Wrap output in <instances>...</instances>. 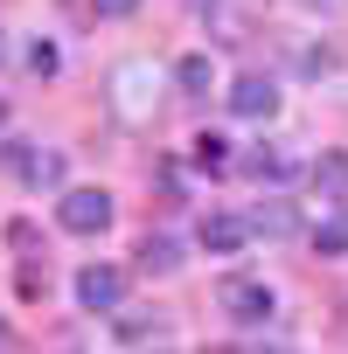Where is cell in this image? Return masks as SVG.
<instances>
[{"label": "cell", "instance_id": "7a4b0ae2", "mask_svg": "<svg viewBox=\"0 0 348 354\" xmlns=\"http://www.w3.org/2000/svg\"><path fill=\"white\" fill-rule=\"evenodd\" d=\"M216 306H223L237 326H258V319H272V285H265V278H223V285H216Z\"/></svg>", "mask_w": 348, "mask_h": 354}, {"label": "cell", "instance_id": "8992f818", "mask_svg": "<svg viewBox=\"0 0 348 354\" xmlns=\"http://www.w3.org/2000/svg\"><path fill=\"white\" fill-rule=\"evenodd\" d=\"M230 111H237V118H272V111H279V84L258 77V70L237 77V84H230Z\"/></svg>", "mask_w": 348, "mask_h": 354}, {"label": "cell", "instance_id": "5b68a950", "mask_svg": "<svg viewBox=\"0 0 348 354\" xmlns=\"http://www.w3.org/2000/svg\"><path fill=\"white\" fill-rule=\"evenodd\" d=\"M77 299H84V313H112V306L125 299V271H112V264H84V271H77Z\"/></svg>", "mask_w": 348, "mask_h": 354}, {"label": "cell", "instance_id": "2e32d148", "mask_svg": "<svg viewBox=\"0 0 348 354\" xmlns=\"http://www.w3.org/2000/svg\"><path fill=\"white\" fill-rule=\"evenodd\" d=\"M306 8H341V0H306Z\"/></svg>", "mask_w": 348, "mask_h": 354}, {"label": "cell", "instance_id": "52a82bcc", "mask_svg": "<svg viewBox=\"0 0 348 354\" xmlns=\"http://www.w3.org/2000/svg\"><path fill=\"white\" fill-rule=\"evenodd\" d=\"M244 236H251V223H237V216H202V250L230 257V250H244Z\"/></svg>", "mask_w": 348, "mask_h": 354}, {"label": "cell", "instance_id": "6da1fadb", "mask_svg": "<svg viewBox=\"0 0 348 354\" xmlns=\"http://www.w3.org/2000/svg\"><path fill=\"white\" fill-rule=\"evenodd\" d=\"M56 223H63L70 236H105V230H112V195H105V188H70V195L56 202Z\"/></svg>", "mask_w": 348, "mask_h": 354}, {"label": "cell", "instance_id": "9a60e30c", "mask_svg": "<svg viewBox=\"0 0 348 354\" xmlns=\"http://www.w3.org/2000/svg\"><path fill=\"white\" fill-rule=\"evenodd\" d=\"M0 354H15V340H8V326H0Z\"/></svg>", "mask_w": 348, "mask_h": 354}, {"label": "cell", "instance_id": "ba28073f", "mask_svg": "<svg viewBox=\"0 0 348 354\" xmlns=\"http://www.w3.org/2000/svg\"><path fill=\"white\" fill-rule=\"evenodd\" d=\"M174 84H182L189 97H202V91H216V63L209 56H182L174 63Z\"/></svg>", "mask_w": 348, "mask_h": 354}, {"label": "cell", "instance_id": "5bb4252c", "mask_svg": "<svg viewBox=\"0 0 348 354\" xmlns=\"http://www.w3.org/2000/svg\"><path fill=\"white\" fill-rule=\"evenodd\" d=\"M91 8H98V21H125V15L139 8V0H91Z\"/></svg>", "mask_w": 348, "mask_h": 354}, {"label": "cell", "instance_id": "277c9868", "mask_svg": "<svg viewBox=\"0 0 348 354\" xmlns=\"http://www.w3.org/2000/svg\"><path fill=\"white\" fill-rule=\"evenodd\" d=\"M8 167H15V181H28V188H56L63 181V160L35 153V139H8Z\"/></svg>", "mask_w": 348, "mask_h": 354}, {"label": "cell", "instance_id": "8fae6325", "mask_svg": "<svg viewBox=\"0 0 348 354\" xmlns=\"http://www.w3.org/2000/svg\"><path fill=\"white\" fill-rule=\"evenodd\" d=\"M313 250H320V257H341V250H348V223H341V216H327V223L313 230Z\"/></svg>", "mask_w": 348, "mask_h": 354}, {"label": "cell", "instance_id": "3957f363", "mask_svg": "<svg viewBox=\"0 0 348 354\" xmlns=\"http://www.w3.org/2000/svg\"><path fill=\"white\" fill-rule=\"evenodd\" d=\"M146 91H153V63H119V70H112V111H119V118L139 125V118L153 111Z\"/></svg>", "mask_w": 348, "mask_h": 354}, {"label": "cell", "instance_id": "30bf717a", "mask_svg": "<svg viewBox=\"0 0 348 354\" xmlns=\"http://www.w3.org/2000/svg\"><path fill=\"white\" fill-rule=\"evenodd\" d=\"M139 264H146V271H174L182 250H174V236H146V243H139Z\"/></svg>", "mask_w": 348, "mask_h": 354}, {"label": "cell", "instance_id": "7c38bea8", "mask_svg": "<svg viewBox=\"0 0 348 354\" xmlns=\"http://www.w3.org/2000/svg\"><path fill=\"white\" fill-rule=\"evenodd\" d=\"M251 230H265V236H286V230H293V209H286V202H265V209L251 216Z\"/></svg>", "mask_w": 348, "mask_h": 354}, {"label": "cell", "instance_id": "9c48e42d", "mask_svg": "<svg viewBox=\"0 0 348 354\" xmlns=\"http://www.w3.org/2000/svg\"><path fill=\"white\" fill-rule=\"evenodd\" d=\"M195 167H202V174H223V167H230V139H223V132H202V139H195Z\"/></svg>", "mask_w": 348, "mask_h": 354}, {"label": "cell", "instance_id": "e0dca14e", "mask_svg": "<svg viewBox=\"0 0 348 354\" xmlns=\"http://www.w3.org/2000/svg\"><path fill=\"white\" fill-rule=\"evenodd\" d=\"M0 125H8V104H0Z\"/></svg>", "mask_w": 348, "mask_h": 354}, {"label": "cell", "instance_id": "4fadbf2b", "mask_svg": "<svg viewBox=\"0 0 348 354\" xmlns=\"http://www.w3.org/2000/svg\"><path fill=\"white\" fill-rule=\"evenodd\" d=\"M119 333H125V340H146V333H160V313H153V319H146V313H125Z\"/></svg>", "mask_w": 348, "mask_h": 354}]
</instances>
